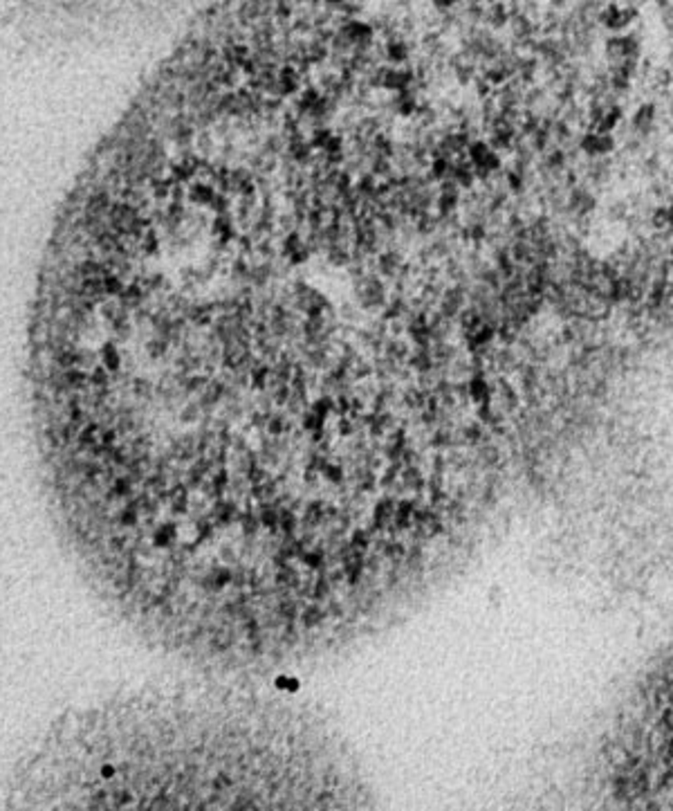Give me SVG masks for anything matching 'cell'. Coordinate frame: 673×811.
Listing matches in <instances>:
<instances>
[{"label": "cell", "instance_id": "5", "mask_svg": "<svg viewBox=\"0 0 673 811\" xmlns=\"http://www.w3.org/2000/svg\"><path fill=\"white\" fill-rule=\"evenodd\" d=\"M326 264L333 268H348L352 264V252L350 247L344 245H330L326 249Z\"/></svg>", "mask_w": 673, "mask_h": 811}, {"label": "cell", "instance_id": "3", "mask_svg": "<svg viewBox=\"0 0 673 811\" xmlns=\"http://www.w3.org/2000/svg\"><path fill=\"white\" fill-rule=\"evenodd\" d=\"M391 108L395 115H400L404 119L408 117H415L418 110H420V101L418 97L411 93V90H404V93H395L393 101H391Z\"/></svg>", "mask_w": 673, "mask_h": 811}, {"label": "cell", "instance_id": "6", "mask_svg": "<svg viewBox=\"0 0 673 811\" xmlns=\"http://www.w3.org/2000/svg\"><path fill=\"white\" fill-rule=\"evenodd\" d=\"M305 245V236L301 234V230H292L288 234H283V241H281V257L283 259H290L294 252H299V249Z\"/></svg>", "mask_w": 673, "mask_h": 811}, {"label": "cell", "instance_id": "7", "mask_svg": "<svg viewBox=\"0 0 673 811\" xmlns=\"http://www.w3.org/2000/svg\"><path fill=\"white\" fill-rule=\"evenodd\" d=\"M408 59V48L402 41H389L386 43V61L391 65H402Z\"/></svg>", "mask_w": 673, "mask_h": 811}, {"label": "cell", "instance_id": "2", "mask_svg": "<svg viewBox=\"0 0 673 811\" xmlns=\"http://www.w3.org/2000/svg\"><path fill=\"white\" fill-rule=\"evenodd\" d=\"M375 266H378V272L386 279H395L397 274L404 272V268H406L402 252L395 247H386L380 254H375Z\"/></svg>", "mask_w": 673, "mask_h": 811}, {"label": "cell", "instance_id": "1", "mask_svg": "<svg viewBox=\"0 0 673 811\" xmlns=\"http://www.w3.org/2000/svg\"><path fill=\"white\" fill-rule=\"evenodd\" d=\"M209 696L148 692L65 713L11 771L25 809L218 807L236 789L222 767L234 733ZM236 796V793H234Z\"/></svg>", "mask_w": 673, "mask_h": 811}, {"label": "cell", "instance_id": "4", "mask_svg": "<svg viewBox=\"0 0 673 811\" xmlns=\"http://www.w3.org/2000/svg\"><path fill=\"white\" fill-rule=\"evenodd\" d=\"M453 167H455L453 160L442 157V155H433V160H431V169H429V178H431V180H436L438 185H440L442 180H449V178H451Z\"/></svg>", "mask_w": 673, "mask_h": 811}]
</instances>
